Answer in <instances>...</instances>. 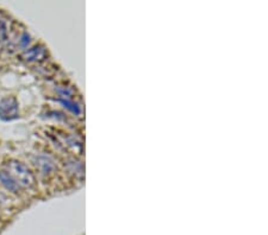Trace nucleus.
<instances>
[{
    "instance_id": "1",
    "label": "nucleus",
    "mask_w": 268,
    "mask_h": 235,
    "mask_svg": "<svg viewBox=\"0 0 268 235\" xmlns=\"http://www.w3.org/2000/svg\"><path fill=\"white\" fill-rule=\"evenodd\" d=\"M6 167H8V171L6 172L11 176V178L14 179L19 186L30 188V186L34 185L35 183L34 176H32L30 170H29L23 163L12 160V162H10L8 164V166Z\"/></svg>"
},
{
    "instance_id": "2",
    "label": "nucleus",
    "mask_w": 268,
    "mask_h": 235,
    "mask_svg": "<svg viewBox=\"0 0 268 235\" xmlns=\"http://www.w3.org/2000/svg\"><path fill=\"white\" fill-rule=\"evenodd\" d=\"M18 102L14 96L2 99L0 101V119L4 121H11L18 118Z\"/></svg>"
},
{
    "instance_id": "3",
    "label": "nucleus",
    "mask_w": 268,
    "mask_h": 235,
    "mask_svg": "<svg viewBox=\"0 0 268 235\" xmlns=\"http://www.w3.org/2000/svg\"><path fill=\"white\" fill-rule=\"evenodd\" d=\"M46 55H47L46 48L36 46L25 51L23 57L25 61H28V62H41V61L46 59Z\"/></svg>"
},
{
    "instance_id": "4",
    "label": "nucleus",
    "mask_w": 268,
    "mask_h": 235,
    "mask_svg": "<svg viewBox=\"0 0 268 235\" xmlns=\"http://www.w3.org/2000/svg\"><path fill=\"white\" fill-rule=\"evenodd\" d=\"M36 165L38 166V169H40V171L42 173H44V175H49V173L53 172L54 169H55L54 162L49 158V157H47V156L38 157Z\"/></svg>"
},
{
    "instance_id": "5",
    "label": "nucleus",
    "mask_w": 268,
    "mask_h": 235,
    "mask_svg": "<svg viewBox=\"0 0 268 235\" xmlns=\"http://www.w3.org/2000/svg\"><path fill=\"white\" fill-rule=\"evenodd\" d=\"M0 183H2L6 189H9L10 191H12V192L18 191L19 185L11 178V176H10L8 172L0 171Z\"/></svg>"
},
{
    "instance_id": "6",
    "label": "nucleus",
    "mask_w": 268,
    "mask_h": 235,
    "mask_svg": "<svg viewBox=\"0 0 268 235\" xmlns=\"http://www.w3.org/2000/svg\"><path fill=\"white\" fill-rule=\"evenodd\" d=\"M59 101L64 106V107L68 109V111L72 112L73 114H75V115H80V114H81V108H80V106L77 105L76 102H74L73 100L59 99Z\"/></svg>"
},
{
    "instance_id": "7",
    "label": "nucleus",
    "mask_w": 268,
    "mask_h": 235,
    "mask_svg": "<svg viewBox=\"0 0 268 235\" xmlns=\"http://www.w3.org/2000/svg\"><path fill=\"white\" fill-rule=\"evenodd\" d=\"M8 37V25L3 19H0V41H4Z\"/></svg>"
},
{
    "instance_id": "8",
    "label": "nucleus",
    "mask_w": 268,
    "mask_h": 235,
    "mask_svg": "<svg viewBox=\"0 0 268 235\" xmlns=\"http://www.w3.org/2000/svg\"><path fill=\"white\" fill-rule=\"evenodd\" d=\"M29 43H30V35L27 34V32H24L23 36L21 37V41H19V46H21L22 48H27Z\"/></svg>"
},
{
    "instance_id": "9",
    "label": "nucleus",
    "mask_w": 268,
    "mask_h": 235,
    "mask_svg": "<svg viewBox=\"0 0 268 235\" xmlns=\"http://www.w3.org/2000/svg\"><path fill=\"white\" fill-rule=\"evenodd\" d=\"M5 201H6V197H5V196H4V195H2V194H0V208H2V207H3V204H4V203H5Z\"/></svg>"
}]
</instances>
